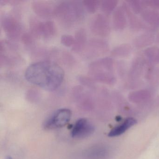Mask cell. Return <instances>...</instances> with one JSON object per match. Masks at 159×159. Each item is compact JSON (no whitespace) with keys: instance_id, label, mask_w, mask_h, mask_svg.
Returning a JSON list of instances; mask_svg holds the SVG:
<instances>
[{"instance_id":"1","label":"cell","mask_w":159,"mask_h":159,"mask_svg":"<svg viewBox=\"0 0 159 159\" xmlns=\"http://www.w3.org/2000/svg\"><path fill=\"white\" fill-rule=\"evenodd\" d=\"M25 76L29 82L44 90L53 91L61 86L65 73L63 69L55 62L45 60L29 66Z\"/></svg>"},{"instance_id":"2","label":"cell","mask_w":159,"mask_h":159,"mask_svg":"<svg viewBox=\"0 0 159 159\" xmlns=\"http://www.w3.org/2000/svg\"><path fill=\"white\" fill-rule=\"evenodd\" d=\"M114 71V61L111 57L98 59L91 63L89 67L91 79L107 85H114L117 81Z\"/></svg>"},{"instance_id":"3","label":"cell","mask_w":159,"mask_h":159,"mask_svg":"<svg viewBox=\"0 0 159 159\" xmlns=\"http://www.w3.org/2000/svg\"><path fill=\"white\" fill-rule=\"evenodd\" d=\"M83 5L80 2L75 1L62 2L56 6L54 15L65 23H73L82 17Z\"/></svg>"},{"instance_id":"4","label":"cell","mask_w":159,"mask_h":159,"mask_svg":"<svg viewBox=\"0 0 159 159\" xmlns=\"http://www.w3.org/2000/svg\"><path fill=\"white\" fill-rule=\"evenodd\" d=\"M70 110L62 108L56 111L51 115L44 124L45 129H54L61 128L67 124L71 118Z\"/></svg>"},{"instance_id":"5","label":"cell","mask_w":159,"mask_h":159,"mask_svg":"<svg viewBox=\"0 0 159 159\" xmlns=\"http://www.w3.org/2000/svg\"><path fill=\"white\" fill-rule=\"evenodd\" d=\"M146 64L141 57H137L133 60L127 74L128 86L134 88L139 85Z\"/></svg>"},{"instance_id":"6","label":"cell","mask_w":159,"mask_h":159,"mask_svg":"<svg viewBox=\"0 0 159 159\" xmlns=\"http://www.w3.org/2000/svg\"><path fill=\"white\" fill-rule=\"evenodd\" d=\"M90 28L93 33L99 37H107L110 34L109 20L105 14H98L95 16L91 21Z\"/></svg>"},{"instance_id":"7","label":"cell","mask_w":159,"mask_h":159,"mask_svg":"<svg viewBox=\"0 0 159 159\" xmlns=\"http://www.w3.org/2000/svg\"><path fill=\"white\" fill-rule=\"evenodd\" d=\"M2 25L7 36L13 39H18L21 35L22 27L17 18L12 16H5L2 20Z\"/></svg>"},{"instance_id":"8","label":"cell","mask_w":159,"mask_h":159,"mask_svg":"<svg viewBox=\"0 0 159 159\" xmlns=\"http://www.w3.org/2000/svg\"><path fill=\"white\" fill-rule=\"evenodd\" d=\"M93 125L85 118L78 120L73 125L71 135L75 139H84L93 134L94 131Z\"/></svg>"},{"instance_id":"9","label":"cell","mask_w":159,"mask_h":159,"mask_svg":"<svg viewBox=\"0 0 159 159\" xmlns=\"http://www.w3.org/2000/svg\"><path fill=\"white\" fill-rule=\"evenodd\" d=\"M112 24L113 28L116 30H122L126 27L127 17L122 6L117 7L113 11Z\"/></svg>"},{"instance_id":"10","label":"cell","mask_w":159,"mask_h":159,"mask_svg":"<svg viewBox=\"0 0 159 159\" xmlns=\"http://www.w3.org/2000/svg\"><path fill=\"white\" fill-rule=\"evenodd\" d=\"M122 6L123 7L126 17L128 19L130 28L134 30H139L146 27L145 24L131 10L126 2H123Z\"/></svg>"},{"instance_id":"11","label":"cell","mask_w":159,"mask_h":159,"mask_svg":"<svg viewBox=\"0 0 159 159\" xmlns=\"http://www.w3.org/2000/svg\"><path fill=\"white\" fill-rule=\"evenodd\" d=\"M56 6L44 1H34L32 3L33 11L37 15L43 17L54 15Z\"/></svg>"},{"instance_id":"12","label":"cell","mask_w":159,"mask_h":159,"mask_svg":"<svg viewBox=\"0 0 159 159\" xmlns=\"http://www.w3.org/2000/svg\"><path fill=\"white\" fill-rule=\"evenodd\" d=\"M90 53L94 56H99L106 53L109 50V46L106 41L101 39H93L91 41L89 44Z\"/></svg>"},{"instance_id":"13","label":"cell","mask_w":159,"mask_h":159,"mask_svg":"<svg viewBox=\"0 0 159 159\" xmlns=\"http://www.w3.org/2000/svg\"><path fill=\"white\" fill-rule=\"evenodd\" d=\"M144 21L152 27L159 28V12L155 10L146 9L141 13Z\"/></svg>"},{"instance_id":"14","label":"cell","mask_w":159,"mask_h":159,"mask_svg":"<svg viewBox=\"0 0 159 159\" xmlns=\"http://www.w3.org/2000/svg\"><path fill=\"white\" fill-rule=\"evenodd\" d=\"M155 40L154 35L148 32L136 37L133 41V44L135 48L142 49L152 44Z\"/></svg>"},{"instance_id":"15","label":"cell","mask_w":159,"mask_h":159,"mask_svg":"<svg viewBox=\"0 0 159 159\" xmlns=\"http://www.w3.org/2000/svg\"><path fill=\"white\" fill-rule=\"evenodd\" d=\"M136 123V120L133 118H127L121 124L116 126L111 130L108 134L111 137L118 136L124 133L128 129Z\"/></svg>"},{"instance_id":"16","label":"cell","mask_w":159,"mask_h":159,"mask_svg":"<svg viewBox=\"0 0 159 159\" xmlns=\"http://www.w3.org/2000/svg\"><path fill=\"white\" fill-rule=\"evenodd\" d=\"M75 43L72 46V50L74 52H79L84 49L86 44L87 35L85 30L80 29L75 34Z\"/></svg>"},{"instance_id":"17","label":"cell","mask_w":159,"mask_h":159,"mask_svg":"<svg viewBox=\"0 0 159 159\" xmlns=\"http://www.w3.org/2000/svg\"><path fill=\"white\" fill-rule=\"evenodd\" d=\"M56 28L52 21L41 22L40 26V36L45 39L52 38L56 34Z\"/></svg>"},{"instance_id":"18","label":"cell","mask_w":159,"mask_h":159,"mask_svg":"<svg viewBox=\"0 0 159 159\" xmlns=\"http://www.w3.org/2000/svg\"><path fill=\"white\" fill-rule=\"evenodd\" d=\"M133 48L129 43L120 44L113 48L111 52L112 56L116 57H125L131 54Z\"/></svg>"},{"instance_id":"19","label":"cell","mask_w":159,"mask_h":159,"mask_svg":"<svg viewBox=\"0 0 159 159\" xmlns=\"http://www.w3.org/2000/svg\"><path fill=\"white\" fill-rule=\"evenodd\" d=\"M128 97L131 101L138 103L149 99L151 97V93L147 89L138 90L130 93Z\"/></svg>"},{"instance_id":"20","label":"cell","mask_w":159,"mask_h":159,"mask_svg":"<svg viewBox=\"0 0 159 159\" xmlns=\"http://www.w3.org/2000/svg\"><path fill=\"white\" fill-rule=\"evenodd\" d=\"M144 55L151 63H159V48L157 46H151L145 49Z\"/></svg>"},{"instance_id":"21","label":"cell","mask_w":159,"mask_h":159,"mask_svg":"<svg viewBox=\"0 0 159 159\" xmlns=\"http://www.w3.org/2000/svg\"><path fill=\"white\" fill-rule=\"evenodd\" d=\"M119 1L116 0H104L101 2V10L106 14H110L117 8Z\"/></svg>"},{"instance_id":"22","label":"cell","mask_w":159,"mask_h":159,"mask_svg":"<svg viewBox=\"0 0 159 159\" xmlns=\"http://www.w3.org/2000/svg\"><path fill=\"white\" fill-rule=\"evenodd\" d=\"M82 3L89 12L94 13L100 6L101 1L98 0H85L82 2Z\"/></svg>"},{"instance_id":"23","label":"cell","mask_w":159,"mask_h":159,"mask_svg":"<svg viewBox=\"0 0 159 159\" xmlns=\"http://www.w3.org/2000/svg\"><path fill=\"white\" fill-rule=\"evenodd\" d=\"M126 3L129 5L131 10L135 14L140 13L142 11V2L139 0H130L126 1Z\"/></svg>"},{"instance_id":"24","label":"cell","mask_w":159,"mask_h":159,"mask_svg":"<svg viewBox=\"0 0 159 159\" xmlns=\"http://www.w3.org/2000/svg\"><path fill=\"white\" fill-rule=\"evenodd\" d=\"M61 43L66 47H72L75 43V38L71 35H64L61 37Z\"/></svg>"},{"instance_id":"25","label":"cell","mask_w":159,"mask_h":159,"mask_svg":"<svg viewBox=\"0 0 159 159\" xmlns=\"http://www.w3.org/2000/svg\"><path fill=\"white\" fill-rule=\"evenodd\" d=\"M143 7H149L152 10H159V0L142 1Z\"/></svg>"},{"instance_id":"26","label":"cell","mask_w":159,"mask_h":159,"mask_svg":"<svg viewBox=\"0 0 159 159\" xmlns=\"http://www.w3.org/2000/svg\"><path fill=\"white\" fill-rule=\"evenodd\" d=\"M117 69L119 75L121 78L124 77L126 72V66L125 63L123 62H119L117 63Z\"/></svg>"},{"instance_id":"27","label":"cell","mask_w":159,"mask_h":159,"mask_svg":"<svg viewBox=\"0 0 159 159\" xmlns=\"http://www.w3.org/2000/svg\"><path fill=\"white\" fill-rule=\"evenodd\" d=\"M155 41H156V43L159 44V33H158L157 36H156V38H155Z\"/></svg>"},{"instance_id":"28","label":"cell","mask_w":159,"mask_h":159,"mask_svg":"<svg viewBox=\"0 0 159 159\" xmlns=\"http://www.w3.org/2000/svg\"><path fill=\"white\" fill-rule=\"evenodd\" d=\"M6 159H13L12 157H10V156H8V157H7Z\"/></svg>"}]
</instances>
